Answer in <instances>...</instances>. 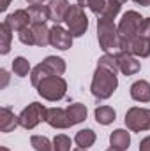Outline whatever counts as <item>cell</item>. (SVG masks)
<instances>
[{"instance_id":"cell-1","label":"cell","mask_w":150,"mask_h":151,"mask_svg":"<svg viewBox=\"0 0 150 151\" xmlns=\"http://www.w3.org/2000/svg\"><path fill=\"white\" fill-rule=\"evenodd\" d=\"M117 86H118L117 74L97 65V69L94 72V79H92V86H90L92 95L95 99H99V100H106L115 93Z\"/></svg>"},{"instance_id":"cell-2","label":"cell","mask_w":150,"mask_h":151,"mask_svg":"<svg viewBox=\"0 0 150 151\" xmlns=\"http://www.w3.org/2000/svg\"><path fill=\"white\" fill-rule=\"evenodd\" d=\"M97 39H99V46L104 53H118L120 51L118 27H115L113 19L103 18V16L97 19Z\"/></svg>"},{"instance_id":"cell-3","label":"cell","mask_w":150,"mask_h":151,"mask_svg":"<svg viewBox=\"0 0 150 151\" xmlns=\"http://www.w3.org/2000/svg\"><path fill=\"white\" fill-rule=\"evenodd\" d=\"M143 19L140 12L136 11H127L120 23H118V37H120V51H124V47L127 46L129 40H133L134 37L140 35V30H141V25H143Z\"/></svg>"},{"instance_id":"cell-4","label":"cell","mask_w":150,"mask_h":151,"mask_svg":"<svg viewBox=\"0 0 150 151\" xmlns=\"http://www.w3.org/2000/svg\"><path fill=\"white\" fill-rule=\"evenodd\" d=\"M66 72V62L58 56H48L44 58L42 63L36 65L30 72V81L34 86H37L39 83L50 76H62Z\"/></svg>"},{"instance_id":"cell-5","label":"cell","mask_w":150,"mask_h":151,"mask_svg":"<svg viewBox=\"0 0 150 151\" xmlns=\"http://www.w3.org/2000/svg\"><path fill=\"white\" fill-rule=\"evenodd\" d=\"M36 88L42 99H46L50 102H57V100L64 99V95L67 91V83L62 76H50V77L42 79Z\"/></svg>"},{"instance_id":"cell-6","label":"cell","mask_w":150,"mask_h":151,"mask_svg":"<svg viewBox=\"0 0 150 151\" xmlns=\"http://www.w3.org/2000/svg\"><path fill=\"white\" fill-rule=\"evenodd\" d=\"M66 25L67 30L73 34V37H81L88 28V18L81 5H71L66 14Z\"/></svg>"},{"instance_id":"cell-7","label":"cell","mask_w":150,"mask_h":151,"mask_svg":"<svg viewBox=\"0 0 150 151\" xmlns=\"http://www.w3.org/2000/svg\"><path fill=\"white\" fill-rule=\"evenodd\" d=\"M44 118H46V107L39 102H32L20 114V127H23L25 130H32L41 121H44Z\"/></svg>"},{"instance_id":"cell-8","label":"cell","mask_w":150,"mask_h":151,"mask_svg":"<svg viewBox=\"0 0 150 151\" xmlns=\"http://www.w3.org/2000/svg\"><path fill=\"white\" fill-rule=\"evenodd\" d=\"M125 125L131 132H143L150 130V109L131 107L125 113Z\"/></svg>"},{"instance_id":"cell-9","label":"cell","mask_w":150,"mask_h":151,"mask_svg":"<svg viewBox=\"0 0 150 151\" xmlns=\"http://www.w3.org/2000/svg\"><path fill=\"white\" fill-rule=\"evenodd\" d=\"M50 44L60 51H66L73 46V34L62 28L60 25H55L51 27V32H50Z\"/></svg>"},{"instance_id":"cell-10","label":"cell","mask_w":150,"mask_h":151,"mask_svg":"<svg viewBox=\"0 0 150 151\" xmlns=\"http://www.w3.org/2000/svg\"><path fill=\"white\" fill-rule=\"evenodd\" d=\"M4 23H7V27H9L12 32H18V34H20L21 30H25L27 27L32 25V19H30L28 11H25V9H18V11L11 12V14L4 19Z\"/></svg>"},{"instance_id":"cell-11","label":"cell","mask_w":150,"mask_h":151,"mask_svg":"<svg viewBox=\"0 0 150 151\" xmlns=\"http://www.w3.org/2000/svg\"><path fill=\"white\" fill-rule=\"evenodd\" d=\"M44 121L53 127V128H69L73 127L71 121H69V116H67V111L66 109H60V107H51V109H46V118Z\"/></svg>"},{"instance_id":"cell-12","label":"cell","mask_w":150,"mask_h":151,"mask_svg":"<svg viewBox=\"0 0 150 151\" xmlns=\"http://www.w3.org/2000/svg\"><path fill=\"white\" fill-rule=\"evenodd\" d=\"M124 51L131 53L134 56H140V58H147V56H150V37H145V35L134 37L133 40L127 42Z\"/></svg>"},{"instance_id":"cell-13","label":"cell","mask_w":150,"mask_h":151,"mask_svg":"<svg viewBox=\"0 0 150 151\" xmlns=\"http://www.w3.org/2000/svg\"><path fill=\"white\" fill-rule=\"evenodd\" d=\"M117 58H118V69L120 72L125 76H133L136 72H140V62L136 60L134 55L131 53H125V51H118L117 53Z\"/></svg>"},{"instance_id":"cell-14","label":"cell","mask_w":150,"mask_h":151,"mask_svg":"<svg viewBox=\"0 0 150 151\" xmlns=\"http://www.w3.org/2000/svg\"><path fill=\"white\" fill-rule=\"evenodd\" d=\"M69 2L67 0H50L48 4V11H50V19L58 25L62 21H66V14L69 11Z\"/></svg>"},{"instance_id":"cell-15","label":"cell","mask_w":150,"mask_h":151,"mask_svg":"<svg viewBox=\"0 0 150 151\" xmlns=\"http://www.w3.org/2000/svg\"><path fill=\"white\" fill-rule=\"evenodd\" d=\"M18 125H20V116H16L7 107H2V111H0V130L4 134H7V132H12Z\"/></svg>"},{"instance_id":"cell-16","label":"cell","mask_w":150,"mask_h":151,"mask_svg":"<svg viewBox=\"0 0 150 151\" xmlns=\"http://www.w3.org/2000/svg\"><path fill=\"white\" fill-rule=\"evenodd\" d=\"M110 144H111V148H115V150L125 151L129 148V144H131V135H129V132L124 130V128H118V130L111 132V135H110Z\"/></svg>"},{"instance_id":"cell-17","label":"cell","mask_w":150,"mask_h":151,"mask_svg":"<svg viewBox=\"0 0 150 151\" xmlns=\"http://www.w3.org/2000/svg\"><path fill=\"white\" fill-rule=\"evenodd\" d=\"M131 97L136 102H150V84L149 81H136L131 86Z\"/></svg>"},{"instance_id":"cell-18","label":"cell","mask_w":150,"mask_h":151,"mask_svg":"<svg viewBox=\"0 0 150 151\" xmlns=\"http://www.w3.org/2000/svg\"><path fill=\"white\" fill-rule=\"evenodd\" d=\"M32 32H34V39H36V46L39 47H46L50 44V32L51 28L46 27V23H37V25H30Z\"/></svg>"},{"instance_id":"cell-19","label":"cell","mask_w":150,"mask_h":151,"mask_svg":"<svg viewBox=\"0 0 150 151\" xmlns=\"http://www.w3.org/2000/svg\"><path fill=\"white\" fill-rule=\"evenodd\" d=\"M28 14H30L32 25L46 23L50 19V11H48V5H44V4H41V5H30L28 7Z\"/></svg>"},{"instance_id":"cell-20","label":"cell","mask_w":150,"mask_h":151,"mask_svg":"<svg viewBox=\"0 0 150 151\" xmlns=\"http://www.w3.org/2000/svg\"><path fill=\"white\" fill-rule=\"evenodd\" d=\"M66 111H67V116H69L71 125H78V123H81V121L87 118V107H85L83 104H79V102L71 104Z\"/></svg>"},{"instance_id":"cell-21","label":"cell","mask_w":150,"mask_h":151,"mask_svg":"<svg viewBox=\"0 0 150 151\" xmlns=\"http://www.w3.org/2000/svg\"><path fill=\"white\" fill-rule=\"evenodd\" d=\"M115 118H117V113L110 106H101L95 109V121L101 125H110L115 121Z\"/></svg>"},{"instance_id":"cell-22","label":"cell","mask_w":150,"mask_h":151,"mask_svg":"<svg viewBox=\"0 0 150 151\" xmlns=\"http://www.w3.org/2000/svg\"><path fill=\"white\" fill-rule=\"evenodd\" d=\"M74 142L79 146V148H90V146H94V142H95V132L94 130H90V128H85V130H79L78 134H76L74 137Z\"/></svg>"},{"instance_id":"cell-23","label":"cell","mask_w":150,"mask_h":151,"mask_svg":"<svg viewBox=\"0 0 150 151\" xmlns=\"http://www.w3.org/2000/svg\"><path fill=\"white\" fill-rule=\"evenodd\" d=\"M11 39H12V30L7 27V23L0 25V53L7 55L11 49Z\"/></svg>"},{"instance_id":"cell-24","label":"cell","mask_w":150,"mask_h":151,"mask_svg":"<svg viewBox=\"0 0 150 151\" xmlns=\"http://www.w3.org/2000/svg\"><path fill=\"white\" fill-rule=\"evenodd\" d=\"M97 65H99V67H104V69H108V70H111V72H115V74L120 70V69H118V58H117V53H104V55L99 58Z\"/></svg>"},{"instance_id":"cell-25","label":"cell","mask_w":150,"mask_h":151,"mask_svg":"<svg viewBox=\"0 0 150 151\" xmlns=\"http://www.w3.org/2000/svg\"><path fill=\"white\" fill-rule=\"evenodd\" d=\"M12 72L18 76V77L28 76V72H30V63H28V60L23 58V56L14 58V60H12Z\"/></svg>"},{"instance_id":"cell-26","label":"cell","mask_w":150,"mask_h":151,"mask_svg":"<svg viewBox=\"0 0 150 151\" xmlns=\"http://www.w3.org/2000/svg\"><path fill=\"white\" fill-rule=\"evenodd\" d=\"M30 144H32V148L36 151H53V144L44 135H32L30 137Z\"/></svg>"},{"instance_id":"cell-27","label":"cell","mask_w":150,"mask_h":151,"mask_svg":"<svg viewBox=\"0 0 150 151\" xmlns=\"http://www.w3.org/2000/svg\"><path fill=\"white\" fill-rule=\"evenodd\" d=\"M78 5H81V7H88L94 14H101L103 12V9H104V5H106V0H78Z\"/></svg>"},{"instance_id":"cell-28","label":"cell","mask_w":150,"mask_h":151,"mask_svg":"<svg viewBox=\"0 0 150 151\" xmlns=\"http://www.w3.org/2000/svg\"><path fill=\"white\" fill-rule=\"evenodd\" d=\"M120 4L118 2H115V0H110V2H106V5H104V9H103V12H101V16L103 18H108V19H115L117 18V14L120 12Z\"/></svg>"},{"instance_id":"cell-29","label":"cell","mask_w":150,"mask_h":151,"mask_svg":"<svg viewBox=\"0 0 150 151\" xmlns=\"http://www.w3.org/2000/svg\"><path fill=\"white\" fill-rule=\"evenodd\" d=\"M53 151H71V139L64 134H58L53 139Z\"/></svg>"},{"instance_id":"cell-30","label":"cell","mask_w":150,"mask_h":151,"mask_svg":"<svg viewBox=\"0 0 150 151\" xmlns=\"http://www.w3.org/2000/svg\"><path fill=\"white\" fill-rule=\"evenodd\" d=\"M18 37H20V40H21L25 46H36L34 32H32V28H30V27H27L25 30H21V32L18 34Z\"/></svg>"},{"instance_id":"cell-31","label":"cell","mask_w":150,"mask_h":151,"mask_svg":"<svg viewBox=\"0 0 150 151\" xmlns=\"http://www.w3.org/2000/svg\"><path fill=\"white\" fill-rule=\"evenodd\" d=\"M140 35H145V37H150V18H145V19H143V25H141Z\"/></svg>"},{"instance_id":"cell-32","label":"cell","mask_w":150,"mask_h":151,"mask_svg":"<svg viewBox=\"0 0 150 151\" xmlns=\"http://www.w3.org/2000/svg\"><path fill=\"white\" fill-rule=\"evenodd\" d=\"M140 151H150V135L140 142Z\"/></svg>"},{"instance_id":"cell-33","label":"cell","mask_w":150,"mask_h":151,"mask_svg":"<svg viewBox=\"0 0 150 151\" xmlns=\"http://www.w3.org/2000/svg\"><path fill=\"white\" fill-rule=\"evenodd\" d=\"M0 76H2V84H0V88H4L5 84H7V79H9V76H7V70H0Z\"/></svg>"},{"instance_id":"cell-34","label":"cell","mask_w":150,"mask_h":151,"mask_svg":"<svg viewBox=\"0 0 150 151\" xmlns=\"http://www.w3.org/2000/svg\"><path fill=\"white\" fill-rule=\"evenodd\" d=\"M9 4H11V0H0V11H5L9 7Z\"/></svg>"},{"instance_id":"cell-35","label":"cell","mask_w":150,"mask_h":151,"mask_svg":"<svg viewBox=\"0 0 150 151\" xmlns=\"http://www.w3.org/2000/svg\"><path fill=\"white\" fill-rule=\"evenodd\" d=\"M138 5H143V7H149L150 5V0H134Z\"/></svg>"},{"instance_id":"cell-36","label":"cell","mask_w":150,"mask_h":151,"mask_svg":"<svg viewBox=\"0 0 150 151\" xmlns=\"http://www.w3.org/2000/svg\"><path fill=\"white\" fill-rule=\"evenodd\" d=\"M27 2H28L30 5H41V4H44L46 0H27Z\"/></svg>"},{"instance_id":"cell-37","label":"cell","mask_w":150,"mask_h":151,"mask_svg":"<svg viewBox=\"0 0 150 151\" xmlns=\"http://www.w3.org/2000/svg\"><path fill=\"white\" fill-rule=\"evenodd\" d=\"M73 151H87V150H85V148H79V146H78V148H76V150H73Z\"/></svg>"},{"instance_id":"cell-38","label":"cell","mask_w":150,"mask_h":151,"mask_svg":"<svg viewBox=\"0 0 150 151\" xmlns=\"http://www.w3.org/2000/svg\"><path fill=\"white\" fill-rule=\"evenodd\" d=\"M115 2H118V4H120V5H122V4H125V2H127V0H115Z\"/></svg>"},{"instance_id":"cell-39","label":"cell","mask_w":150,"mask_h":151,"mask_svg":"<svg viewBox=\"0 0 150 151\" xmlns=\"http://www.w3.org/2000/svg\"><path fill=\"white\" fill-rule=\"evenodd\" d=\"M0 151H9V150H7L5 146H2V148H0Z\"/></svg>"},{"instance_id":"cell-40","label":"cell","mask_w":150,"mask_h":151,"mask_svg":"<svg viewBox=\"0 0 150 151\" xmlns=\"http://www.w3.org/2000/svg\"><path fill=\"white\" fill-rule=\"evenodd\" d=\"M106 151H118V150H115V148H110V150H106Z\"/></svg>"}]
</instances>
